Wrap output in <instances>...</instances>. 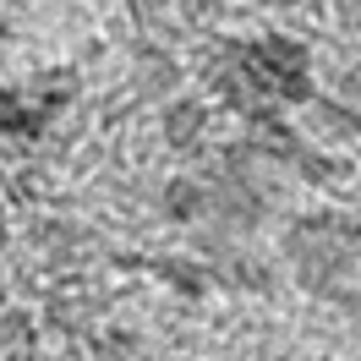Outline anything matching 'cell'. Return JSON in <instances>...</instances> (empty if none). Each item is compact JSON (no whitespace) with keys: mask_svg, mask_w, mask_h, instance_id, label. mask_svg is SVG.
I'll return each instance as SVG.
<instances>
[{"mask_svg":"<svg viewBox=\"0 0 361 361\" xmlns=\"http://www.w3.org/2000/svg\"><path fill=\"white\" fill-rule=\"evenodd\" d=\"M164 126H170V142H197V132H203V110H197V104H176Z\"/></svg>","mask_w":361,"mask_h":361,"instance_id":"2","label":"cell"},{"mask_svg":"<svg viewBox=\"0 0 361 361\" xmlns=\"http://www.w3.org/2000/svg\"><path fill=\"white\" fill-rule=\"evenodd\" d=\"M44 121H49V110L39 104V99H27V93H17V88H0V132L39 137Z\"/></svg>","mask_w":361,"mask_h":361,"instance_id":"1","label":"cell"},{"mask_svg":"<svg viewBox=\"0 0 361 361\" xmlns=\"http://www.w3.org/2000/svg\"><path fill=\"white\" fill-rule=\"evenodd\" d=\"M0 241H6V219H0Z\"/></svg>","mask_w":361,"mask_h":361,"instance_id":"4","label":"cell"},{"mask_svg":"<svg viewBox=\"0 0 361 361\" xmlns=\"http://www.w3.org/2000/svg\"><path fill=\"white\" fill-rule=\"evenodd\" d=\"M170 214H180V219H192L197 208H203V192H197V180H170Z\"/></svg>","mask_w":361,"mask_h":361,"instance_id":"3","label":"cell"}]
</instances>
